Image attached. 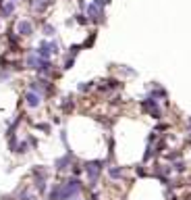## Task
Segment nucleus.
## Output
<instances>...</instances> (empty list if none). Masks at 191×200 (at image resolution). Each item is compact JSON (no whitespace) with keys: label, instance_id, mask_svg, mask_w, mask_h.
I'll use <instances>...</instances> for the list:
<instances>
[{"label":"nucleus","instance_id":"6","mask_svg":"<svg viewBox=\"0 0 191 200\" xmlns=\"http://www.w3.org/2000/svg\"><path fill=\"white\" fill-rule=\"evenodd\" d=\"M110 175H114V177H118V175H121V171H118V169H110Z\"/></svg>","mask_w":191,"mask_h":200},{"label":"nucleus","instance_id":"1","mask_svg":"<svg viewBox=\"0 0 191 200\" xmlns=\"http://www.w3.org/2000/svg\"><path fill=\"white\" fill-rule=\"evenodd\" d=\"M77 190H79V181H77V179H71L67 186L60 190V200H69L73 194L77 192Z\"/></svg>","mask_w":191,"mask_h":200},{"label":"nucleus","instance_id":"3","mask_svg":"<svg viewBox=\"0 0 191 200\" xmlns=\"http://www.w3.org/2000/svg\"><path fill=\"white\" fill-rule=\"evenodd\" d=\"M17 31H19L21 35H31L33 27H31V23H29V21H19V25H17Z\"/></svg>","mask_w":191,"mask_h":200},{"label":"nucleus","instance_id":"7","mask_svg":"<svg viewBox=\"0 0 191 200\" xmlns=\"http://www.w3.org/2000/svg\"><path fill=\"white\" fill-rule=\"evenodd\" d=\"M71 200H77V198H71Z\"/></svg>","mask_w":191,"mask_h":200},{"label":"nucleus","instance_id":"5","mask_svg":"<svg viewBox=\"0 0 191 200\" xmlns=\"http://www.w3.org/2000/svg\"><path fill=\"white\" fill-rule=\"evenodd\" d=\"M13 11H15V0H7V4H4V8H2V15L8 17Z\"/></svg>","mask_w":191,"mask_h":200},{"label":"nucleus","instance_id":"4","mask_svg":"<svg viewBox=\"0 0 191 200\" xmlns=\"http://www.w3.org/2000/svg\"><path fill=\"white\" fill-rule=\"evenodd\" d=\"M87 171H89V177H91V181L98 177V173H100V163H89L87 165Z\"/></svg>","mask_w":191,"mask_h":200},{"label":"nucleus","instance_id":"2","mask_svg":"<svg viewBox=\"0 0 191 200\" xmlns=\"http://www.w3.org/2000/svg\"><path fill=\"white\" fill-rule=\"evenodd\" d=\"M25 100H27V104L31 106V109H35V106L40 104L42 98H40V94H38L35 90H31V92H27V94H25Z\"/></svg>","mask_w":191,"mask_h":200}]
</instances>
